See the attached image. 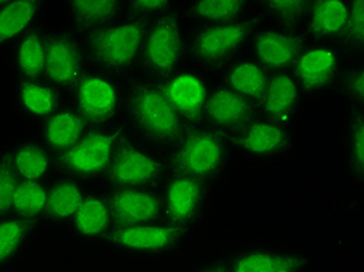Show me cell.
<instances>
[{
  "instance_id": "cell-1",
  "label": "cell",
  "mask_w": 364,
  "mask_h": 272,
  "mask_svg": "<svg viewBox=\"0 0 364 272\" xmlns=\"http://www.w3.org/2000/svg\"><path fill=\"white\" fill-rule=\"evenodd\" d=\"M230 161V143L215 129L190 131L178 142L171 167L178 175L196 178L212 184L223 175Z\"/></svg>"
},
{
  "instance_id": "cell-2",
  "label": "cell",
  "mask_w": 364,
  "mask_h": 272,
  "mask_svg": "<svg viewBox=\"0 0 364 272\" xmlns=\"http://www.w3.org/2000/svg\"><path fill=\"white\" fill-rule=\"evenodd\" d=\"M129 109L139 129L153 142L178 143L186 136V120L175 111L162 87L144 82L129 95Z\"/></svg>"
},
{
  "instance_id": "cell-3",
  "label": "cell",
  "mask_w": 364,
  "mask_h": 272,
  "mask_svg": "<svg viewBox=\"0 0 364 272\" xmlns=\"http://www.w3.org/2000/svg\"><path fill=\"white\" fill-rule=\"evenodd\" d=\"M255 33L257 21L247 18L226 26L200 27L190 39V55L204 69H223Z\"/></svg>"
},
{
  "instance_id": "cell-4",
  "label": "cell",
  "mask_w": 364,
  "mask_h": 272,
  "mask_svg": "<svg viewBox=\"0 0 364 272\" xmlns=\"http://www.w3.org/2000/svg\"><path fill=\"white\" fill-rule=\"evenodd\" d=\"M146 30L144 19L132 18L92 31L89 36L90 55L107 70H127L142 53Z\"/></svg>"
},
{
  "instance_id": "cell-5",
  "label": "cell",
  "mask_w": 364,
  "mask_h": 272,
  "mask_svg": "<svg viewBox=\"0 0 364 272\" xmlns=\"http://www.w3.org/2000/svg\"><path fill=\"white\" fill-rule=\"evenodd\" d=\"M144 61L154 75L168 78L176 73L186 55V38L178 14L167 11L146 30Z\"/></svg>"
},
{
  "instance_id": "cell-6",
  "label": "cell",
  "mask_w": 364,
  "mask_h": 272,
  "mask_svg": "<svg viewBox=\"0 0 364 272\" xmlns=\"http://www.w3.org/2000/svg\"><path fill=\"white\" fill-rule=\"evenodd\" d=\"M229 272H310L311 257L297 247L245 244L226 255Z\"/></svg>"
},
{
  "instance_id": "cell-7",
  "label": "cell",
  "mask_w": 364,
  "mask_h": 272,
  "mask_svg": "<svg viewBox=\"0 0 364 272\" xmlns=\"http://www.w3.org/2000/svg\"><path fill=\"white\" fill-rule=\"evenodd\" d=\"M190 230L168 222H153L144 226L112 227L106 235V243L132 254H167L186 243Z\"/></svg>"
},
{
  "instance_id": "cell-8",
  "label": "cell",
  "mask_w": 364,
  "mask_h": 272,
  "mask_svg": "<svg viewBox=\"0 0 364 272\" xmlns=\"http://www.w3.org/2000/svg\"><path fill=\"white\" fill-rule=\"evenodd\" d=\"M210 184L205 180L175 173L162 197L164 215L168 224L190 230L201 218L208 204Z\"/></svg>"
},
{
  "instance_id": "cell-9",
  "label": "cell",
  "mask_w": 364,
  "mask_h": 272,
  "mask_svg": "<svg viewBox=\"0 0 364 272\" xmlns=\"http://www.w3.org/2000/svg\"><path fill=\"white\" fill-rule=\"evenodd\" d=\"M294 80L307 94H321L341 77L343 56L336 47L316 44L304 48L294 62Z\"/></svg>"
},
{
  "instance_id": "cell-10",
  "label": "cell",
  "mask_w": 364,
  "mask_h": 272,
  "mask_svg": "<svg viewBox=\"0 0 364 272\" xmlns=\"http://www.w3.org/2000/svg\"><path fill=\"white\" fill-rule=\"evenodd\" d=\"M117 148V134L111 131H94L64 151L61 163L73 175L92 178L107 171Z\"/></svg>"
},
{
  "instance_id": "cell-11",
  "label": "cell",
  "mask_w": 364,
  "mask_h": 272,
  "mask_svg": "<svg viewBox=\"0 0 364 272\" xmlns=\"http://www.w3.org/2000/svg\"><path fill=\"white\" fill-rule=\"evenodd\" d=\"M232 143L246 158L271 161L293 148V137L287 126L269 120H251L232 134Z\"/></svg>"
},
{
  "instance_id": "cell-12",
  "label": "cell",
  "mask_w": 364,
  "mask_h": 272,
  "mask_svg": "<svg viewBox=\"0 0 364 272\" xmlns=\"http://www.w3.org/2000/svg\"><path fill=\"white\" fill-rule=\"evenodd\" d=\"M162 165L136 145H122L107 168V179L117 188H145L161 176Z\"/></svg>"
},
{
  "instance_id": "cell-13",
  "label": "cell",
  "mask_w": 364,
  "mask_h": 272,
  "mask_svg": "<svg viewBox=\"0 0 364 272\" xmlns=\"http://www.w3.org/2000/svg\"><path fill=\"white\" fill-rule=\"evenodd\" d=\"M77 109L85 121L106 123L119 111L120 90L112 80L105 75L81 77L75 85Z\"/></svg>"
},
{
  "instance_id": "cell-14",
  "label": "cell",
  "mask_w": 364,
  "mask_h": 272,
  "mask_svg": "<svg viewBox=\"0 0 364 272\" xmlns=\"http://www.w3.org/2000/svg\"><path fill=\"white\" fill-rule=\"evenodd\" d=\"M254 55L264 70L282 73L293 67L305 48L299 33L287 28H267L254 35Z\"/></svg>"
},
{
  "instance_id": "cell-15",
  "label": "cell",
  "mask_w": 364,
  "mask_h": 272,
  "mask_svg": "<svg viewBox=\"0 0 364 272\" xmlns=\"http://www.w3.org/2000/svg\"><path fill=\"white\" fill-rule=\"evenodd\" d=\"M107 202L115 226L120 227L153 224L164 217L159 195L146 188H117Z\"/></svg>"
},
{
  "instance_id": "cell-16",
  "label": "cell",
  "mask_w": 364,
  "mask_h": 272,
  "mask_svg": "<svg viewBox=\"0 0 364 272\" xmlns=\"http://www.w3.org/2000/svg\"><path fill=\"white\" fill-rule=\"evenodd\" d=\"M175 111L187 121H196L204 117L209 100V87L205 80L196 72H176L167 78L162 86Z\"/></svg>"
},
{
  "instance_id": "cell-17",
  "label": "cell",
  "mask_w": 364,
  "mask_h": 272,
  "mask_svg": "<svg viewBox=\"0 0 364 272\" xmlns=\"http://www.w3.org/2000/svg\"><path fill=\"white\" fill-rule=\"evenodd\" d=\"M254 114L255 104L228 86H221L210 92L204 115L210 121L212 129L221 134H234L254 120Z\"/></svg>"
},
{
  "instance_id": "cell-18",
  "label": "cell",
  "mask_w": 364,
  "mask_h": 272,
  "mask_svg": "<svg viewBox=\"0 0 364 272\" xmlns=\"http://www.w3.org/2000/svg\"><path fill=\"white\" fill-rule=\"evenodd\" d=\"M44 73L58 87L75 86L82 77V56L75 40L68 35H58L47 40Z\"/></svg>"
},
{
  "instance_id": "cell-19",
  "label": "cell",
  "mask_w": 364,
  "mask_h": 272,
  "mask_svg": "<svg viewBox=\"0 0 364 272\" xmlns=\"http://www.w3.org/2000/svg\"><path fill=\"white\" fill-rule=\"evenodd\" d=\"M301 87L289 73H276L269 77L267 90L260 100V108L269 121L287 126L296 117L301 106Z\"/></svg>"
},
{
  "instance_id": "cell-20",
  "label": "cell",
  "mask_w": 364,
  "mask_h": 272,
  "mask_svg": "<svg viewBox=\"0 0 364 272\" xmlns=\"http://www.w3.org/2000/svg\"><path fill=\"white\" fill-rule=\"evenodd\" d=\"M349 2L344 0H321L310 2L307 13V30L316 39L341 38L347 19H349Z\"/></svg>"
},
{
  "instance_id": "cell-21",
  "label": "cell",
  "mask_w": 364,
  "mask_h": 272,
  "mask_svg": "<svg viewBox=\"0 0 364 272\" xmlns=\"http://www.w3.org/2000/svg\"><path fill=\"white\" fill-rule=\"evenodd\" d=\"M225 78L229 89L250 100L252 104L260 103L269 81L268 72L254 60H242L230 64Z\"/></svg>"
},
{
  "instance_id": "cell-22",
  "label": "cell",
  "mask_w": 364,
  "mask_h": 272,
  "mask_svg": "<svg viewBox=\"0 0 364 272\" xmlns=\"http://www.w3.org/2000/svg\"><path fill=\"white\" fill-rule=\"evenodd\" d=\"M86 121L75 111H56L47 119L43 136L47 146L64 153L75 145L85 136Z\"/></svg>"
},
{
  "instance_id": "cell-23",
  "label": "cell",
  "mask_w": 364,
  "mask_h": 272,
  "mask_svg": "<svg viewBox=\"0 0 364 272\" xmlns=\"http://www.w3.org/2000/svg\"><path fill=\"white\" fill-rule=\"evenodd\" d=\"M109 202L98 195L85 196L78 212L72 219L73 229L82 238L106 236L112 226Z\"/></svg>"
},
{
  "instance_id": "cell-24",
  "label": "cell",
  "mask_w": 364,
  "mask_h": 272,
  "mask_svg": "<svg viewBox=\"0 0 364 272\" xmlns=\"http://www.w3.org/2000/svg\"><path fill=\"white\" fill-rule=\"evenodd\" d=\"M250 4L243 0H212V2H193L188 6V14L200 27L226 26L245 19Z\"/></svg>"
},
{
  "instance_id": "cell-25",
  "label": "cell",
  "mask_w": 364,
  "mask_h": 272,
  "mask_svg": "<svg viewBox=\"0 0 364 272\" xmlns=\"http://www.w3.org/2000/svg\"><path fill=\"white\" fill-rule=\"evenodd\" d=\"M122 10V4L115 0H75L69 4L72 21L82 30L97 31L103 27L111 26Z\"/></svg>"
},
{
  "instance_id": "cell-26",
  "label": "cell",
  "mask_w": 364,
  "mask_h": 272,
  "mask_svg": "<svg viewBox=\"0 0 364 272\" xmlns=\"http://www.w3.org/2000/svg\"><path fill=\"white\" fill-rule=\"evenodd\" d=\"M41 11L39 2H0V47L27 33Z\"/></svg>"
},
{
  "instance_id": "cell-27",
  "label": "cell",
  "mask_w": 364,
  "mask_h": 272,
  "mask_svg": "<svg viewBox=\"0 0 364 272\" xmlns=\"http://www.w3.org/2000/svg\"><path fill=\"white\" fill-rule=\"evenodd\" d=\"M8 163L14 175L22 179V183H38L50 170L48 153L36 143H26L16 148Z\"/></svg>"
},
{
  "instance_id": "cell-28",
  "label": "cell",
  "mask_w": 364,
  "mask_h": 272,
  "mask_svg": "<svg viewBox=\"0 0 364 272\" xmlns=\"http://www.w3.org/2000/svg\"><path fill=\"white\" fill-rule=\"evenodd\" d=\"M47 40L38 30L27 31L16 50V64L21 75L27 81H36L44 73Z\"/></svg>"
},
{
  "instance_id": "cell-29",
  "label": "cell",
  "mask_w": 364,
  "mask_h": 272,
  "mask_svg": "<svg viewBox=\"0 0 364 272\" xmlns=\"http://www.w3.org/2000/svg\"><path fill=\"white\" fill-rule=\"evenodd\" d=\"M85 200L82 188L75 180H61L47 195V217L56 222L72 221Z\"/></svg>"
},
{
  "instance_id": "cell-30",
  "label": "cell",
  "mask_w": 364,
  "mask_h": 272,
  "mask_svg": "<svg viewBox=\"0 0 364 272\" xmlns=\"http://www.w3.org/2000/svg\"><path fill=\"white\" fill-rule=\"evenodd\" d=\"M19 102L33 117H50L58 108V94L52 86L38 81H23L19 86Z\"/></svg>"
},
{
  "instance_id": "cell-31",
  "label": "cell",
  "mask_w": 364,
  "mask_h": 272,
  "mask_svg": "<svg viewBox=\"0 0 364 272\" xmlns=\"http://www.w3.org/2000/svg\"><path fill=\"white\" fill-rule=\"evenodd\" d=\"M33 219L10 218L0 221V266L11 261L33 234Z\"/></svg>"
},
{
  "instance_id": "cell-32",
  "label": "cell",
  "mask_w": 364,
  "mask_h": 272,
  "mask_svg": "<svg viewBox=\"0 0 364 272\" xmlns=\"http://www.w3.org/2000/svg\"><path fill=\"white\" fill-rule=\"evenodd\" d=\"M347 162L352 176L363 183L364 178V115L363 109H353L347 121Z\"/></svg>"
},
{
  "instance_id": "cell-33",
  "label": "cell",
  "mask_w": 364,
  "mask_h": 272,
  "mask_svg": "<svg viewBox=\"0 0 364 272\" xmlns=\"http://www.w3.org/2000/svg\"><path fill=\"white\" fill-rule=\"evenodd\" d=\"M309 6L310 2L305 0H271V2H263L260 10L269 21L280 26V28L294 30L307 18Z\"/></svg>"
},
{
  "instance_id": "cell-34",
  "label": "cell",
  "mask_w": 364,
  "mask_h": 272,
  "mask_svg": "<svg viewBox=\"0 0 364 272\" xmlns=\"http://www.w3.org/2000/svg\"><path fill=\"white\" fill-rule=\"evenodd\" d=\"M48 192L39 183H21L16 187L13 197V210L21 218L35 219L46 213Z\"/></svg>"
},
{
  "instance_id": "cell-35",
  "label": "cell",
  "mask_w": 364,
  "mask_h": 272,
  "mask_svg": "<svg viewBox=\"0 0 364 272\" xmlns=\"http://www.w3.org/2000/svg\"><path fill=\"white\" fill-rule=\"evenodd\" d=\"M344 45L352 52H361L364 47V4L355 0L349 6V19L343 33Z\"/></svg>"
},
{
  "instance_id": "cell-36",
  "label": "cell",
  "mask_w": 364,
  "mask_h": 272,
  "mask_svg": "<svg viewBox=\"0 0 364 272\" xmlns=\"http://www.w3.org/2000/svg\"><path fill=\"white\" fill-rule=\"evenodd\" d=\"M339 85H341L343 92L350 102L355 109H363L364 104V70L360 65L346 70L339 77Z\"/></svg>"
},
{
  "instance_id": "cell-37",
  "label": "cell",
  "mask_w": 364,
  "mask_h": 272,
  "mask_svg": "<svg viewBox=\"0 0 364 272\" xmlns=\"http://www.w3.org/2000/svg\"><path fill=\"white\" fill-rule=\"evenodd\" d=\"M18 184V176L13 173L10 163H0V217L13 210V197Z\"/></svg>"
},
{
  "instance_id": "cell-38",
  "label": "cell",
  "mask_w": 364,
  "mask_h": 272,
  "mask_svg": "<svg viewBox=\"0 0 364 272\" xmlns=\"http://www.w3.org/2000/svg\"><path fill=\"white\" fill-rule=\"evenodd\" d=\"M170 6L171 4L167 2V0H139V2L131 4V10L134 13L136 18L140 19L148 14L167 13Z\"/></svg>"
},
{
  "instance_id": "cell-39",
  "label": "cell",
  "mask_w": 364,
  "mask_h": 272,
  "mask_svg": "<svg viewBox=\"0 0 364 272\" xmlns=\"http://www.w3.org/2000/svg\"><path fill=\"white\" fill-rule=\"evenodd\" d=\"M190 272H229L226 255H223V257H212V259L204 260Z\"/></svg>"
}]
</instances>
